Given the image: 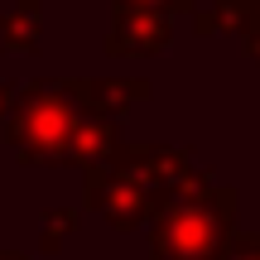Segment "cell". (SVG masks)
<instances>
[{"label":"cell","mask_w":260,"mask_h":260,"mask_svg":"<svg viewBox=\"0 0 260 260\" xmlns=\"http://www.w3.org/2000/svg\"><path fill=\"white\" fill-rule=\"evenodd\" d=\"M5 96H10V87H0V116L10 111V102H5Z\"/></svg>","instance_id":"cell-6"},{"label":"cell","mask_w":260,"mask_h":260,"mask_svg":"<svg viewBox=\"0 0 260 260\" xmlns=\"http://www.w3.org/2000/svg\"><path fill=\"white\" fill-rule=\"evenodd\" d=\"M222 236V217L212 203H178L174 212L159 222V251L174 260H203Z\"/></svg>","instance_id":"cell-2"},{"label":"cell","mask_w":260,"mask_h":260,"mask_svg":"<svg viewBox=\"0 0 260 260\" xmlns=\"http://www.w3.org/2000/svg\"><path fill=\"white\" fill-rule=\"evenodd\" d=\"M77 87H34V92L19 102L15 121H10V140L19 145L24 159H63L68 140H73L77 121H82V106L73 102Z\"/></svg>","instance_id":"cell-1"},{"label":"cell","mask_w":260,"mask_h":260,"mask_svg":"<svg viewBox=\"0 0 260 260\" xmlns=\"http://www.w3.org/2000/svg\"><path fill=\"white\" fill-rule=\"evenodd\" d=\"M125 5H188V0H125Z\"/></svg>","instance_id":"cell-5"},{"label":"cell","mask_w":260,"mask_h":260,"mask_svg":"<svg viewBox=\"0 0 260 260\" xmlns=\"http://www.w3.org/2000/svg\"><path fill=\"white\" fill-rule=\"evenodd\" d=\"M169 39V24H164V15H154L149 5H125L121 10V24H116V34H111V48L116 53H154L159 44Z\"/></svg>","instance_id":"cell-3"},{"label":"cell","mask_w":260,"mask_h":260,"mask_svg":"<svg viewBox=\"0 0 260 260\" xmlns=\"http://www.w3.org/2000/svg\"><path fill=\"white\" fill-rule=\"evenodd\" d=\"M0 39H5V48H34L39 44V0L29 5V15H5L0 19Z\"/></svg>","instance_id":"cell-4"}]
</instances>
